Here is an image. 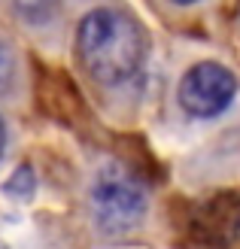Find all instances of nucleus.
I'll return each instance as SVG.
<instances>
[{"label": "nucleus", "instance_id": "nucleus-1", "mask_svg": "<svg viewBox=\"0 0 240 249\" xmlns=\"http://www.w3.org/2000/svg\"><path fill=\"white\" fill-rule=\"evenodd\" d=\"M76 58L94 82L107 85V89L128 85L146 67V31L128 12L97 6L85 12L76 28Z\"/></svg>", "mask_w": 240, "mask_h": 249}, {"label": "nucleus", "instance_id": "nucleus-2", "mask_svg": "<svg viewBox=\"0 0 240 249\" xmlns=\"http://www.w3.org/2000/svg\"><path fill=\"white\" fill-rule=\"evenodd\" d=\"M88 207L100 231L107 234H128L143 225L149 213V195L143 182L128 167L107 161L100 164L88 185Z\"/></svg>", "mask_w": 240, "mask_h": 249}, {"label": "nucleus", "instance_id": "nucleus-3", "mask_svg": "<svg viewBox=\"0 0 240 249\" xmlns=\"http://www.w3.org/2000/svg\"><path fill=\"white\" fill-rule=\"evenodd\" d=\"M237 97V79L228 67L216 61H201L180 79L176 101L183 113L192 119H216L234 104Z\"/></svg>", "mask_w": 240, "mask_h": 249}, {"label": "nucleus", "instance_id": "nucleus-4", "mask_svg": "<svg viewBox=\"0 0 240 249\" xmlns=\"http://www.w3.org/2000/svg\"><path fill=\"white\" fill-rule=\"evenodd\" d=\"M16 52L0 40V94L12 89V82H16Z\"/></svg>", "mask_w": 240, "mask_h": 249}, {"label": "nucleus", "instance_id": "nucleus-5", "mask_svg": "<svg viewBox=\"0 0 240 249\" xmlns=\"http://www.w3.org/2000/svg\"><path fill=\"white\" fill-rule=\"evenodd\" d=\"M3 189H6V195H12V197H28V195L34 192V173H31L28 167L16 170V173H12V179L3 185Z\"/></svg>", "mask_w": 240, "mask_h": 249}, {"label": "nucleus", "instance_id": "nucleus-6", "mask_svg": "<svg viewBox=\"0 0 240 249\" xmlns=\"http://www.w3.org/2000/svg\"><path fill=\"white\" fill-rule=\"evenodd\" d=\"M58 3V0H16V6L21 12H28V16H40V12H49Z\"/></svg>", "mask_w": 240, "mask_h": 249}, {"label": "nucleus", "instance_id": "nucleus-7", "mask_svg": "<svg viewBox=\"0 0 240 249\" xmlns=\"http://www.w3.org/2000/svg\"><path fill=\"white\" fill-rule=\"evenodd\" d=\"M3 149H6V124L0 119V155H3Z\"/></svg>", "mask_w": 240, "mask_h": 249}, {"label": "nucleus", "instance_id": "nucleus-8", "mask_svg": "<svg viewBox=\"0 0 240 249\" xmlns=\"http://www.w3.org/2000/svg\"><path fill=\"white\" fill-rule=\"evenodd\" d=\"M170 3H176V6H192V3H201V0H170Z\"/></svg>", "mask_w": 240, "mask_h": 249}]
</instances>
